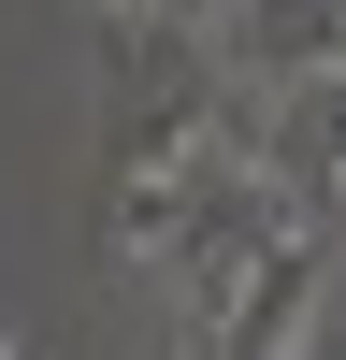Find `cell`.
I'll use <instances>...</instances> for the list:
<instances>
[{"mask_svg": "<svg viewBox=\"0 0 346 360\" xmlns=\"http://www.w3.org/2000/svg\"><path fill=\"white\" fill-rule=\"evenodd\" d=\"M0 360H15V346H0Z\"/></svg>", "mask_w": 346, "mask_h": 360, "instance_id": "6da1fadb", "label": "cell"}]
</instances>
